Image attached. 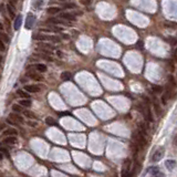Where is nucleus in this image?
Returning a JSON list of instances; mask_svg holds the SVG:
<instances>
[{"label":"nucleus","mask_w":177,"mask_h":177,"mask_svg":"<svg viewBox=\"0 0 177 177\" xmlns=\"http://www.w3.org/2000/svg\"><path fill=\"white\" fill-rule=\"evenodd\" d=\"M133 139H135V143L139 145V147H144L146 145V139H145V135H143L141 132H137L133 134Z\"/></svg>","instance_id":"nucleus-1"},{"label":"nucleus","mask_w":177,"mask_h":177,"mask_svg":"<svg viewBox=\"0 0 177 177\" xmlns=\"http://www.w3.org/2000/svg\"><path fill=\"white\" fill-rule=\"evenodd\" d=\"M8 119H10L12 122H15L16 124H23V122H25V120H23V117L21 115H19V113H10L9 114V117Z\"/></svg>","instance_id":"nucleus-2"},{"label":"nucleus","mask_w":177,"mask_h":177,"mask_svg":"<svg viewBox=\"0 0 177 177\" xmlns=\"http://www.w3.org/2000/svg\"><path fill=\"white\" fill-rule=\"evenodd\" d=\"M25 91L28 92V93H38V92L41 91V87L40 85H34V84L26 85L25 87Z\"/></svg>","instance_id":"nucleus-3"},{"label":"nucleus","mask_w":177,"mask_h":177,"mask_svg":"<svg viewBox=\"0 0 177 177\" xmlns=\"http://www.w3.org/2000/svg\"><path fill=\"white\" fill-rule=\"evenodd\" d=\"M27 77H29L31 80H35V81H42L43 80V77H42L39 72H37V71H35V72L29 71V72L27 73Z\"/></svg>","instance_id":"nucleus-4"},{"label":"nucleus","mask_w":177,"mask_h":177,"mask_svg":"<svg viewBox=\"0 0 177 177\" xmlns=\"http://www.w3.org/2000/svg\"><path fill=\"white\" fill-rule=\"evenodd\" d=\"M34 21H35V18L33 16L32 13H29L28 16H27V20H26V28L27 29H31L34 25Z\"/></svg>","instance_id":"nucleus-5"},{"label":"nucleus","mask_w":177,"mask_h":177,"mask_svg":"<svg viewBox=\"0 0 177 177\" xmlns=\"http://www.w3.org/2000/svg\"><path fill=\"white\" fill-rule=\"evenodd\" d=\"M34 68V70L37 71V72H45L47 71V65L45 64H42V63H35V64L33 65H29L28 67V69H32Z\"/></svg>","instance_id":"nucleus-6"},{"label":"nucleus","mask_w":177,"mask_h":177,"mask_svg":"<svg viewBox=\"0 0 177 177\" xmlns=\"http://www.w3.org/2000/svg\"><path fill=\"white\" fill-rule=\"evenodd\" d=\"M164 148H159V149H157V151L155 152V154L153 155V157H152V161L153 162H158L159 159H161L163 156H164Z\"/></svg>","instance_id":"nucleus-7"},{"label":"nucleus","mask_w":177,"mask_h":177,"mask_svg":"<svg viewBox=\"0 0 177 177\" xmlns=\"http://www.w3.org/2000/svg\"><path fill=\"white\" fill-rule=\"evenodd\" d=\"M59 18L62 20H67V21H75L77 20V17L72 13H61Z\"/></svg>","instance_id":"nucleus-8"},{"label":"nucleus","mask_w":177,"mask_h":177,"mask_svg":"<svg viewBox=\"0 0 177 177\" xmlns=\"http://www.w3.org/2000/svg\"><path fill=\"white\" fill-rule=\"evenodd\" d=\"M2 143L6 145H15L17 143V137L16 136H7L2 141Z\"/></svg>","instance_id":"nucleus-9"},{"label":"nucleus","mask_w":177,"mask_h":177,"mask_svg":"<svg viewBox=\"0 0 177 177\" xmlns=\"http://www.w3.org/2000/svg\"><path fill=\"white\" fill-rule=\"evenodd\" d=\"M144 116H145V119H146V121H147V122H153V116H152V112H151V110H149V107H148V106H146V107H145Z\"/></svg>","instance_id":"nucleus-10"},{"label":"nucleus","mask_w":177,"mask_h":177,"mask_svg":"<svg viewBox=\"0 0 177 177\" xmlns=\"http://www.w3.org/2000/svg\"><path fill=\"white\" fill-rule=\"evenodd\" d=\"M19 104L22 107H30V106L32 105V102H31L30 99H22V100L19 101Z\"/></svg>","instance_id":"nucleus-11"},{"label":"nucleus","mask_w":177,"mask_h":177,"mask_svg":"<svg viewBox=\"0 0 177 177\" xmlns=\"http://www.w3.org/2000/svg\"><path fill=\"white\" fill-rule=\"evenodd\" d=\"M47 22L49 23H53V25H62V23H65V20H62L60 18H51V19H49Z\"/></svg>","instance_id":"nucleus-12"},{"label":"nucleus","mask_w":177,"mask_h":177,"mask_svg":"<svg viewBox=\"0 0 177 177\" xmlns=\"http://www.w3.org/2000/svg\"><path fill=\"white\" fill-rule=\"evenodd\" d=\"M17 129H6L5 132L2 133L3 135L5 136H16L17 135Z\"/></svg>","instance_id":"nucleus-13"},{"label":"nucleus","mask_w":177,"mask_h":177,"mask_svg":"<svg viewBox=\"0 0 177 177\" xmlns=\"http://www.w3.org/2000/svg\"><path fill=\"white\" fill-rule=\"evenodd\" d=\"M21 22H22V16L19 15L16 18V20H15V30H19L20 26H21Z\"/></svg>","instance_id":"nucleus-14"},{"label":"nucleus","mask_w":177,"mask_h":177,"mask_svg":"<svg viewBox=\"0 0 177 177\" xmlns=\"http://www.w3.org/2000/svg\"><path fill=\"white\" fill-rule=\"evenodd\" d=\"M165 165H166V167L169 169V171H172L173 168H175V165H176V162L174 161V159H168V161L165 162Z\"/></svg>","instance_id":"nucleus-15"},{"label":"nucleus","mask_w":177,"mask_h":177,"mask_svg":"<svg viewBox=\"0 0 177 177\" xmlns=\"http://www.w3.org/2000/svg\"><path fill=\"white\" fill-rule=\"evenodd\" d=\"M61 9L58 8V7H50L48 8V13L49 15H57V13H60Z\"/></svg>","instance_id":"nucleus-16"},{"label":"nucleus","mask_w":177,"mask_h":177,"mask_svg":"<svg viewBox=\"0 0 177 177\" xmlns=\"http://www.w3.org/2000/svg\"><path fill=\"white\" fill-rule=\"evenodd\" d=\"M50 35H45V34H35L33 35V39L34 40H39V41H42V40H49Z\"/></svg>","instance_id":"nucleus-17"},{"label":"nucleus","mask_w":177,"mask_h":177,"mask_svg":"<svg viewBox=\"0 0 177 177\" xmlns=\"http://www.w3.org/2000/svg\"><path fill=\"white\" fill-rule=\"evenodd\" d=\"M17 94L19 95L20 97H22V99H30V95L28 94V92L23 90H18L17 91Z\"/></svg>","instance_id":"nucleus-18"},{"label":"nucleus","mask_w":177,"mask_h":177,"mask_svg":"<svg viewBox=\"0 0 177 177\" xmlns=\"http://www.w3.org/2000/svg\"><path fill=\"white\" fill-rule=\"evenodd\" d=\"M7 11H8V13H9V16L11 17V18H15L16 12H15V9H13L12 6H11L10 3H8V6H7Z\"/></svg>","instance_id":"nucleus-19"},{"label":"nucleus","mask_w":177,"mask_h":177,"mask_svg":"<svg viewBox=\"0 0 177 177\" xmlns=\"http://www.w3.org/2000/svg\"><path fill=\"white\" fill-rule=\"evenodd\" d=\"M12 111L15 113H21V112H23V107L20 105V104H13Z\"/></svg>","instance_id":"nucleus-20"},{"label":"nucleus","mask_w":177,"mask_h":177,"mask_svg":"<svg viewBox=\"0 0 177 177\" xmlns=\"http://www.w3.org/2000/svg\"><path fill=\"white\" fill-rule=\"evenodd\" d=\"M152 91H153L154 93L159 94L162 91H163V87H161V85H152Z\"/></svg>","instance_id":"nucleus-21"},{"label":"nucleus","mask_w":177,"mask_h":177,"mask_svg":"<svg viewBox=\"0 0 177 177\" xmlns=\"http://www.w3.org/2000/svg\"><path fill=\"white\" fill-rule=\"evenodd\" d=\"M45 123L48 124V125H50V126H55L57 125V122H55V120H53V117H47L45 119Z\"/></svg>","instance_id":"nucleus-22"},{"label":"nucleus","mask_w":177,"mask_h":177,"mask_svg":"<svg viewBox=\"0 0 177 177\" xmlns=\"http://www.w3.org/2000/svg\"><path fill=\"white\" fill-rule=\"evenodd\" d=\"M23 115L26 116V117H28V119H35V115H34V113L31 112V111H23Z\"/></svg>","instance_id":"nucleus-23"},{"label":"nucleus","mask_w":177,"mask_h":177,"mask_svg":"<svg viewBox=\"0 0 177 177\" xmlns=\"http://www.w3.org/2000/svg\"><path fill=\"white\" fill-rule=\"evenodd\" d=\"M61 79H62V80H64V81L70 80V79H71V73H70V72H68V71L62 72V73H61Z\"/></svg>","instance_id":"nucleus-24"},{"label":"nucleus","mask_w":177,"mask_h":177,"mask_svg":"<svg viewBox=\"0 0 177 177\" xmlns=\"http://www.w3.org/2000/svg\"><path fill=\"white\" fill-rule=\"evenodd\" d=\"M0 40H2L5 43H9V42H10L9 37H8L6 33H3V32H0Z\"/></svg>","instance_id":"nucleus-25"},{"label":"nucleus","mask_w":177,"mask_h":177,"mask_svg":"<svg viewBox=\"0 0 177 177\" xmlns=\"http://www.w3.org/2000/svg\"><path fill=\"white\" fill-rule=\"evenodd\" d=\"M63 8H65V9H75L77 5L75 3H67V5L63 6Z\"/></svg>","instance_id":"nucleus-26"},{"label":"nucleus","mask_w":177,"mask_h":177,"mask_svg":"<svg viewBox=\"0 0 177 177\" xmlns=\"http://www.w3.org/2000/svg\"><path fill=\"white\" fill-rule=\"evenodd\" d=\"M39 48H43V49H53V45L48 44V43H40V44H39Z\"/></svg>","instance_id":"nucleus-27"},{"label":"nucleus","mask_w":177,"mask_h":177,"mask_svg":"<svg viewBox=\"0 0 177 177\" xmlns=\"http://www.w3.org/2000/svg\"><path fill=\"white\" fill-rule=\"evenodd\" d=\"M154 109H155V111H156V114H157V115H159V114H161V109H159V106H158L157 102H155V103H154Z\"/></svg>","instance_id":"nucleus-28"},{"label":"nucleus","mask_w":177,"mask_h":177,"mask_svg":"<svg viewBox=\"0 0 177 177\" xmlns=\"http://www.w3.org/2000/svg\"><path fill=\"white\" fill-rule=\"evenodd\" d=\"M0 51H6V43L0 40Z\"/></svg>","instance_id":"nucleus-29"},{"label":"nucleus","mask_w":177,"mask_h":177,"mask_svg":"<svg viewBox=\"0 0 177 177\" xmlns=\"http://www.w3.org/2000/svg\"><path fill=\"white\" fill-rule=\"evenodd\" d=\"M159 171V168L156 167V166H154V167H151V169H149V172H151V174H155V173H157V172Z\"/></svg>","instance_id":"nucleus-30"},{"label":"nucleus","mask_w":177,"mask_h":177,"mask_svg":"<svg viewBox=\"0 0 177 177\" xmlns=\"http://www.w3.org/2000/svg\"><path fill=\"white\" fill-rule=\"evenodd\" d=\"M81 5H84V6H89L91 3V0H80Z\"/></svg>","instance_id":"nucleus-31"},{"label":"nucleus","mask_w":177,"mask_h":177,"mask_svg":"<svg viewBox=\"0 0 177 177\" xmlns=\"http://www.w3.org/2000/svg\"><path fill=\"white\" fill-rule=\"evenodd\" d=\"M153 177H165V175L162 173V172L158 171L157 173H155V174H153Z\"/></svg>","instance_id":"nucleus-32"},{"label":"nucleus","mask_w":177,"mask_h":177,"mask_svg":"<svg viewBox=\"0 0 177 177\" xmlns=\"http://www.w3.org/2000/svg\"><path fill=\"white\" fill-rule=\"evenodd\" d=\"M0 153H3V154H6L7 156H9V153L7 151V148H5V147H0Z\"/></svg>","instance_id":"nucleus-33"},{"label":"nucleus","mask_w":177,"mask_h":177,"mask_svg":"<svg viewBox=\"0 0 177 177\" xmlns=\"http://www.w3.org/2000/svg\"><path fill=\"white\" fill-rule=\"evenodd\" d=\"M5 126H6V124H3V123H0V131L5 129Z\"/></svg>","instance_id":"nucleus-34"},{"label":"nucleus","mask_w":177,"mask_h":177,"mask_svg":"<svg viewBox=\"0 0 177 177\" xmlns=\"http://www.w3.org/2000/svg\"><path fill=\"white\" fill-rule=\"evenodd\" d=\"M30 126H37V123H33V122H28Z\"/></svg>","instance_id":"nucleus-35"},{"label":"nucleus","mask_w":177,"mask_h":177,"mask_svg":"<svg viewBox=\"0 0 177 177\" xmlns=\"http://www.w3.org/2000/svg\"><path fill=\"white\" fill-rule=\"evenodd\" d=\"M1 159H2V154L0 153V161H1Z\"/></svg>","instance_id":"nucleus-36"},{"label":"nucleus","mask_w":177,"mask_h":177,"mask_svg":"<svg viewBox=\"0 0 177 177\" xmlns=\"http://www.w3.org/2000/svg\"><path fill=\"white\" fill-rule=\"evenodd\" d=\"M0 28H2V25H1V23H0Z\"/></svg>","instance_id":"nucleus-37"},{"label":"nucleus","mask_w":177,"mask_h":177,"mask_svg":"<svg viewBox=\"0 0 177 177\" xmlns=\"http://www.w3.org/2000/svg\"><path fill=\"white\" fill-rule=\"evenodd\" d=\"M0 61H1V55H0Z\"/></svg>","instance_id":"nucleus-38"}]
</instances>
